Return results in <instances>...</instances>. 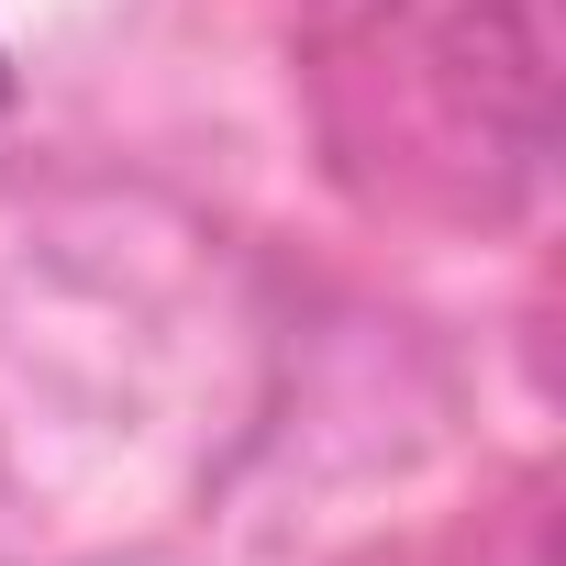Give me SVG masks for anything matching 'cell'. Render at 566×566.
Returning a JSON list of instances; mask_svg holds the SVG:
<instances>
[{
	"instance_id": "cell-1",
	"label": "cell",
	"mask_w": 566,
	"mask_h": 566,
	"mask_svg": "<svg viewBox=\"0 0 566 566\" xmlns=\"http://www.w3.org/2000/svg\"><path fill=\"white\" fill-rule=\"evenodd\" d=\"M0 101H12V67H0Z\"/></svg>"
}]
</instances>
